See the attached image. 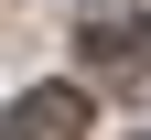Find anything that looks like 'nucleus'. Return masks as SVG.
Returning a JSON list of instances; mask_svg holds the SVG:
<instances>
[{
    "label": "nucleus",
    "instance_id": "nucleus-1",
    "mask_svg": "<svg viewBox=\"0 0 151 140\" xmlns=\"http://www.w3.org/2000/svg\"><path fill=\"white\" fill-rule=\"evenodd\" d=\"M76 54H86L97 86H151V11H108V22H86Z\"/></svg>",
    "mask_w": 151,
    "mask_h": 140
},
{
    "label": "nucleus",
    "instance_id": "nucleus-2",
    "mask_svg": "<svg viewBox=\"0 0 151 140\" xmlns=\"http://www.w3.org/2000/svg\"><path fill=\"white\" fill-rule=\"evenodd\" d=\"M0 140H86V97H76V86H22Z\"/></svg>",
    "mask_w": 151,
    "mask_h": 140
}]
</instances>
